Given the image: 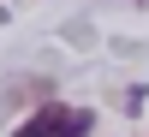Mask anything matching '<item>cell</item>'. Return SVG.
Returning <instances> with one entry per match:
<instances>
[{
	"mask_svg": "<svg viewBox=\"0 0 149 137\" xmlns=\"http://www.w3.org/2000/svg\"><path fill=\"white\" fill-rule=\"evenodd\" d=\"M90 107H66V102H42L30 119H18L12 137H90Z\"/></svg>",
	"mask_w": 149,
	"mask_h": 137,
	"instance_id": "obj_1",
	"label": "cell"
}]
</instances>
